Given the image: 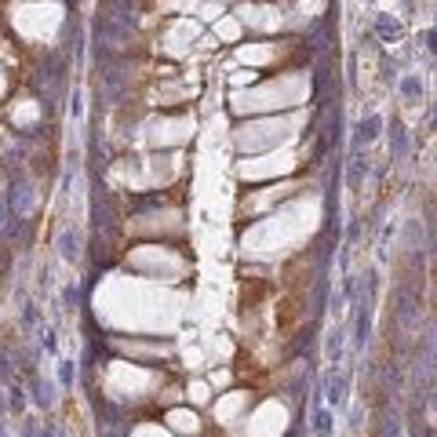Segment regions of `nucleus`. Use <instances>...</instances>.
Segmentation results:
<instances>
[{
  "label": "nucleus",
  "mask_w": 437,
  "mask_h": 437,
  "mask_svg": "<svg viewBox=\"0 0 437 437\" xmlns=\"http://www.w3.org/2000/svg\"><path fill=\"white\" fill-rule=\"evenodd\" d=\"M40 437H51V434H40Z\"/></svg>",
  "instance_id": "f257e3e1"
}]
</instances>
